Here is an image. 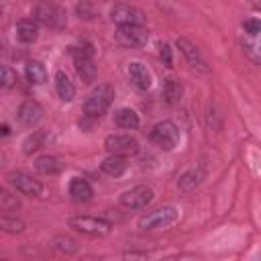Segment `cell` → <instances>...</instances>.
Segmentation results:
<instances>
[{
    "label": "cell",
    "instance_id": "cell-25",
    "mask_svg": "<svg viewBox=\"0 0 261 261\" xmlns=\"http://www.w3.org/2000/svg\"><path fill=\"white\" fill-rule=\"evenodd\" d=\"M0 228H2L4 232L18 234V232H22V230L27 228V224H24V220H20L18 216H12V214L4 212V214L0 216Z\"/></svg>",
    "mask_w": 261,
    "mask_h": 261
},
{
    "label": "cell",
    "instance_id": "cell-19",
    "mask_svg": "<svg viewBox=\"0 0 261 261\" xmlns=\"http://www.w3.org/2000/svg\"><path fill=\"white\" fill-rule=\"evenodd\" d=\"M126 167H128L126 159H124L122 155H112V153L100 163V169H102L106 175H110V177H120V175L126 171Z\"/></svg>",
    "mask_w": 261,
    "mask_h": 261
},
{
    "label": "cell",
    "instance_id": "cell-10",
    "mask_svg": "<svg viewBox=\"0 0 261 261\" xmlns=\"http://www.w3.org/2000/svg\"><path fill=\"white\" fill-rule=\"evenodd\" d=\"M145 12L137 6L130 4H114L110 8V20L116 24H143L145 22Z\"/></svg>",
    "mask_w": 261,
    "mask_h": 261
},
{
    "label": "cell",
    "instance_id": "cell-32",
    "mask_svg": "<svg viewBox=\"0 0 261 261\" xmlns=\"http://www.w3.org/2000/svg\"><path fill=\"white\" fill-rule=\"evenodd\" d=\"M8 133H10V128H8V124H2V135H4V137H6V135H8Z\"/></svg>",
    "mask_w": 261,
    "mask_h": 261
},
{
    "label": "cell",
    "instance_id": "cell-5",
    "mask_svg": "<svg viewBox=\"0 0 261 261\" xmlns=\"http://www.w3.org/2000/svg\"><path fill=\"white\" fill-rule=\"evenodd\" d=\"M151 141H153V145H157L159 149H163V151H171V149H175L177 147V143H179V128L175 126V122H171V120H161V122H157L153 128H151Z\"/></svg>",
    "mask_w": 261,
    "mask_h": 261
},
{
    "label": "cell",
    "instance_id": "cell-3",
    "mask_svg": "<svg viewBox=\"0 0 261 261\" xmlns=\"http://www.w3.org/2000/svg\"><path fill=\"white\" fill-rule=\"evenodd\" d=\"M35 20L47 29H53V31H61L65 24H67V14L61 6L57 4H51V2H43L35 8L33 12Z\"/></svg>",
    "mask_w": 261,
    "mask_h": 261
},
{
    "label": "cell",
    "instance_id": "cell-13",
    "mask_svg": "<svg viewBox=\"0 0 261 261\" xmlns=\"http://www.w3.org/2000/svg\"><path fill=\"white\" fill-rule=\"evenodd\" d=\"M175 47L181 51V55L186 57V61L194 67V69H200V71H208V67H206V61L202 59V55H200V51H198V47L192 43V41H188L186 37H179L177 41H175Z\"/></svg>",
    "mask_w": 261,
    "mask_h": 261
},
{
    "label": "cell",
    "instance_id": "cell-28",
    "mask_svg": "<svg viewBox=\"0 0 261 261\" xmlns=\"http://www.w3.org/2000/svg\"><path fill=\"white\" fill-rule=\"evenodd\" d=\"M75 10H77V16L84 18V20L96 18V14H98V6L92 0H80L77 6H75Z\"/></svg>",
    "mask_w": 261,
    "mask_h": 261
},
{
    "label": "cell",
    "instance_id": "cell-31",
    "mask_svg": "<svg viewBox=\"0 0 261 261\" xmlns=\"http://www.w3.org/2000/svg\"><path fill=\"white\" fill-rule=\"evenodd\" d=\"M161 51H159V55H161V59H163V63L167 65V67H171V63H173V59H171V47L167 45V43H161V47H159Z\"/></svg>",
    "mask_w": 261,
    "mask_h": 261
},
{
    "label": "cell",
    "instance_id": "cell-27",
    "mask_svg": "<svg viewBox=\"0 0 261 261\" xmlns=\"http://www.w3.org/2000/svg\"><path fill=\"white\" fill-rule=\"evenodd\" d=\"M18 208H20V200H18L16 196H12L10 192L2 190V192H0V210H2V212H14V210H18Z\"/></svg>",
    "mask_w": 261,
    "mask_h": 261
},
{
    "label": "cell",
    "instance_id": "cell-7",
    "mask_svg": "<svg viewBox=\"0 0 261 261\" xmlns=\"http://www.w3.org/2000/svg\"><path fill=\"white\" fill-rule=\"evenodd\" d=\"M71 57H73V65H75V71L82 77V82L92 84L98 73V69L94 65L92 49L90 47H71Z\"/></svg>",
    "mask_w": 261,
    "mask_h": 261
},
{
    "label": "cell",
    "instance_id": "cell-20",
    "mask_svg": "<svg viewBox=\"0 0 261 261\" xmlns=\"http://www.w3.org/2000/svg\"><path fill=\"white\" fill-rule=\"evenodd\" d=\"M55 90H57V94H59V98L63 100V102H71L73 100V96H75V86H73V82L67 77V73L65 71H57L55 73Z\"/></svg>",
    "mask_w": 261,
    "mask_h": 261
},
{
    "label": "cell",
    "instance_id": "cell-26",
    "mask_svg": "<svg viewBox=\"0 0 261 261\" xmlns=\"http://www.w3.org/2000/svg\"><path fill=\"white\" fill-rule=\"evenodd\" d=\"M47 139H49L47 130H33V135H29V137H27V141H24V153H27V155H31V153L39 151V149L45 145V141H47Z\"/></svg>",
    "mask_w": 261,
    "mask_h": 261
},
{
    "label": "cell",
    "instance_id": "cell-8",
    "mask_svg": "<svg viewBox=\"0 0 261 261\" xmlns=\"http://www.w3.org/2000/svg\"><path fill=\"white\" fill-rule=\"evenodd\" d=\"M6 179H8V184H10L16 192H20L22 196L41 198V194H43L41 181H37L33 175H29V173H24V171H8V173H6Z\"/></svg>",
    "mask_w": 261,
    "mask_h": 261
},
{
    "label": "cell",
    "instance_id": "cell-6",
    "mask_svg": "<svg viewBox=\"0 0 261 261\" xmlns=\"http://www.w3.org/2000/svg\"><path fill=\"white\" fill-rule=\"evenodd\" d=\"M114 39L122 47H145L149 43V31L143 24H118Z\"/></svg>",
    "mask_w": 261,
    "mask_h": 261
},
{
    "label": "cell",
    "instance_id": "cell-18",
    "mask_svg": "<svg viewBox=\"0 0 261 261\" xmlns=\"http://www.w3.org/2000/svg\"><path fill=\"white\" fill-rule=\"evenodd\" d=\"M39 37V22L31 18H22L16 22V39L20 43H35Z\"/></svg>",
    "mask_w": 261,
    "mask_h": 261
},
{
    "label": "cell",
    "instance_id": "cell-15",
    "mask_svg": "<svg viewBox=\"0 0 261 261\" xmlns=\"http://www.w3.org/2000/svg\"><path fill=\"white\" fill-rule=\"evenodd\" d=\"M126 73H128L130 82H133L139 90H149V88H151V84H153V75H151V71H149L143 63H139V61L128 63Z\"/></svg>",
    "mask_w": 261,
    "mask_h": 261
},
{
    "label": "cell",
    "instance_id": "cell-4",
    "mask_svg": "<svg viewBox=\"0 0 261 261\" xmlns=\"http://www.w3.org/2000/svg\"><path fill=\"white\" fill-rule=\"evenodd\" d=\"M69 228L88 234V237H104L112 230V222L104 220V218H96V216H71L67 220Z\"/></svg>",
    "mask_w": 261,
    "mask_h": 261
},
{
    "label": "cell",
    "instance_id": "cell-2",
    "mask_svg": "<svg viewBox=\"0 0 261 261\" xmlns=\"http://www.w3.org/2000/svg\"><path fill=\"white\" fill-rule=\"evenodd\" d=\"M179 220V210L175 206H163L157 208L145 216L139 218V228L141 230H165L173 226Z\"/></svg>",
    "mask_w": 261,
    "mask_h": 261
},
{
    "label": "cell",
    "instance_id": "cell-9",
    "mask_svg": "<svg viewBox=\"0 0 261 261\" xmlns=\"http://www.w3.org/2000/svg\"><path fill=\"white\" fill-rule=\"evenodd\" d=\"M104 147L108 153L112 155H122V157H130L139 153V141L130 135H108L104 139Z\"/></svg>",
    "mask_w": 261,
    "mask_h": 261
},
{
    "label": "cell",
    "instance_id": "cell-16",
    "mask_svg": "<svg viewBox=\"0 0 261 261\" xmlns=\"http://www.w3.org/2000/svg\"><path fill=\"white\" fill-rule=\"evenodd\" d=\"M35 169L41 175H55V173H61L65 169V161L61 157H55V155H43L35 161Z\"/></svg>",
    "mask_w": 261,
    "mask_h": 261
},
{
    "label": "cell",
    "instance_id": "cell-12",
    "mask_svg": "<svg viewBox=\"0 0 261 261\" xmlns=\"http://www.w3.org/2000/svg\"><path fill=\"white\" fill-rule=\"evenodd\" d=\"M16 118L22 126L27 128H33L41 122L43 118V106L35 100H24L20 106H18V112H16Z\"/></svg>",
    "mask_w": 261,
    "mask_h": 261
},
{
    "label": "cell",
    "instance_id": "cell-14",
    "mask_svg": "<svg viewBox=\"0 0 261 261\" xmlns=\"http://www.w3.org/2000/svg\"><path fill=\"white\" fill-rule=\"evenodd\" d=\"M204 177H206V167H204V165L190 167V169H186V171L179 175L177 188H179L184 194H190V192H194V190L204 181Z\"/></svg>",
    "mask_w": 261,
    "mask_h": 261
},
{
    "label": "cell",
    "instance_id": "cell-22",
    "mask_svg": "<svg viewBox=\"0 0 261 261\" xmlns=\"http://www.w3.org/2000/svg\"><path fill=\"white\" fill-rule=\"evenodd\" d=\"M49 245L53 249H57L59 253H65V255H73V253L80 251V243L73 237H69V234H57V237L51 239Z\"/></svg>",
    "mask_w": 261,
    "mask_h": 261
},
{
    "label": "cell",
    "instance_id": "cell-11",
    "mask_svg": "<svg viewBox=\"0 0 261 261\" xmlns=\"http://www.w3.org/2000/svg\"><path fill=\"white\" fill-rule=\"evenodd\" d=\"M153 200V190L149 186H135L120 194V204L128 210H141Z\"/></svg>",
    "mask_w": 261,
    "mask_h": 261
},
{
    "label": "cell",
    "instance_id": "cell-24",
    "mask_svg": "<svg viewBox=\"0 0 261 261\" xmlns=\"http://www.w3.org/2000/svg\"><path fill=\"white\" fill-rule=\"evenodd\" d=\"M24 75H27V80H29L31 84H35V86H41V84L47 82V69H45V65L39 63V61H31V63H27V67H24Z\"/></svg>",
    "mask_w": 261,
    "mask_h": 261
},
{
    "label": "cell",
    "instance_id": "cell-21",
    "mask_svg": "<svg viewBox=\"0 0 261 261\" xmlns=\"http://www.w3.org/2000/svg\"><path fill=\"white\" fill-rule=\"evenodd\" d=\"M181 96H184V86H181V82L175 80V77H167V80L163 82V98H165V102L173 106V104H177V102L181 100Z\"/></svg>",
    "mask_w": 261,
    "mask_h": 261
},
{
    "label": "cell",
    "instance_id": "cell-17",
    "mask_svg": "<svg viewBox=\"0 0 261 261\" xmlns=\"http://www.w3.org/2000/svg\"><path fill=\"white\" fill-rule=\"evenodd\" d=\"M69 196H71L75 202L86 204V202H90V200L94 198V190H92V186L88 184V179H84V177H73V179L69 181Z\"/></svg>",
    "mask_w": 261,
    "mask_h": 261
},
{
    "label": "cell",
    "instance_id": "cell-23",
    "mask_svg": "<svg viewBox=\"0 0 261 261\" xmlns=\"http://www.w3.org/2000/svg\"><path fill=\"white\" fill-rule=\"evenodd\" d=\"M114 122L116 126L120 128H126V130H135L139 126V114L130 108H120L116 114H114Z\"/></svg>",
    "mask_w": 261,
    "mask_h": 261
},
{
    "label": "cell",
    "instance_id": "cell-29",
    "mask_svg": "<svg viewBox=\"0 0 261 261\" xmlns=\"http://www.w3.org/2000/svg\"><path fill=\"white\" fill-rule=\"evenodd\" d=\"M16 82H18V75H16V71H14L10 65H4V67H2V80H0L2 88H4V90H8V88L16 86Z\"/></svg>",
    "mask_w": 261,
    "mask_h": 261
},
{
    "label": "cell",
    "instance_id": "cell-30",
    "mask_svg": "<svg viewBox=\"0 0 261 261\" xmlns=\"http://www.w3.org/2000/svg\"><path fill=\"white\" fill-rule=\"evenodd\" d=\"M243 27H245V31H247L249 35H259V33H261V20H259V18H247V20L243 22Z\"/></svg>",
    "mask_w": 261,
    "mask_h": 261
},
{
    "label": "cell",
    "instance_id": "cell-1",
    "mask_svg": "<svg viewBox=\"0 0 261 261\" xmlns=\"http://www.w3.org/2000/svg\"><path fill=\"white\" fill-rule=\"evenodd\" d=\"M112 100H114V88L110 84H98L88 94V98L84 102V112L92 118H100L110 108Z\"/></svg>",
    "mask_w": 261,
    "mask_h": 261
}]
</instances>
